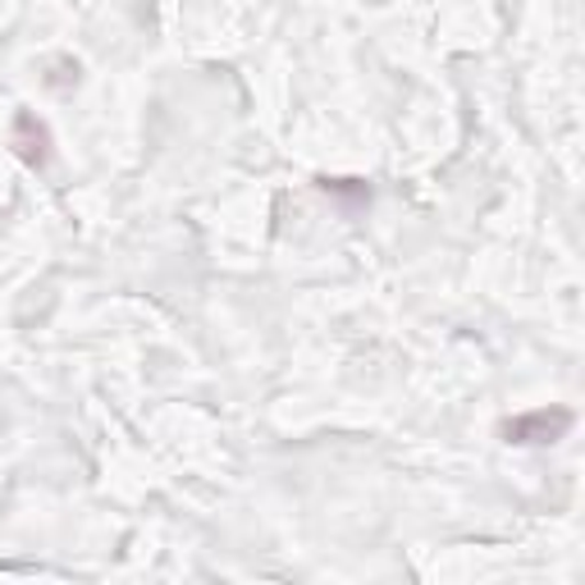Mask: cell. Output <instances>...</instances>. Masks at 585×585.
Here are the masks:
<instances>
[{"mask_svg": "<svg viewBox=\"0 0 585 585\" xmlns=\"http://www.w3.org/2000/svg\"><path fill=\"white\" fill-rule=\"evenodd\" d=\"M572 426V412H531V416H517V421L504 426L508 443H553L563 439Z\"/></svg>", "mask_w": 585, "mask_h": 585, "instance_id": "obj_1", "label": "cell"}]
</instances>
